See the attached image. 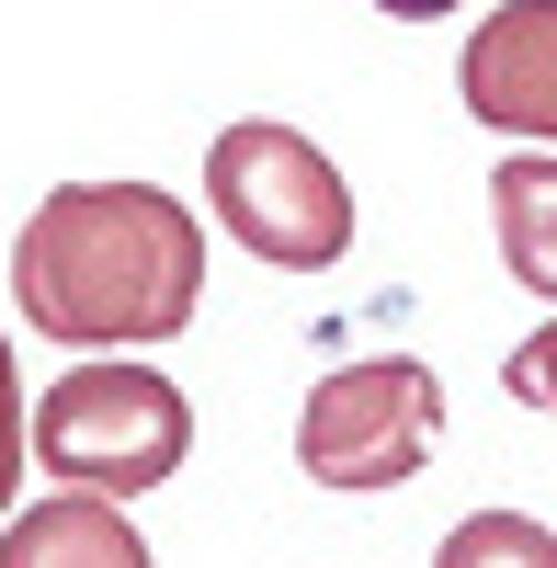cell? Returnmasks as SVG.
Listing matches in <instances>:
<instances>
[{
    "label": "cell",
    "mask_w": 557,
    "mask_h": 568,
    "mask_svg": "<svg viewBox=\"0 0 557 568\" xmlns=\"http://www.w3.org/2000/svg\"><path fill=\"white\" fill-rule=\"evenodd\" d=\"M0 568H160V557H149V535H136L114 500L58 489V500H34V511L0 524Z\"/></svg>",
    "instance_id": "8992f818"
},
{
    "label": "cell",
    "mask_w": 557,
    "mask_h": 568,
    "mask_svg": "<svg viewBox=\"0 0 557 568\" xmlns=\"http://www.w3.org/2000/svg\"><path fill=\"white\" fill-rule=\"evenodd\" d=\"M500 387H513L524 409H546V420H557V318L513 342V364H500Z\"/></svg>",
    "instance_id": "30bf717a"
},
{
    "label": "cell",
    "mask_w": 557,
    "mask_h": 568,
    "mask_svg": "<svg viewBox=\"0 0 557 568\" xmlns=\"http://www.w3.org/2000/svg\"><path fill=\"white\" fill-rule=\"evenodd\" d=\"M455 103L500 136H524V149H557V0L478 12L467 58H455Z\"/></svg>",
    "instance_id": "5b68a950"
},
{
    "label": "cell",
    "mask_w": 557,
    "mask_h": 568,
    "mask_svg": "<svg viewBox=\"0 0 557 568\" xmlns=\"http://www.w3.org/2000/svg\"><path fill=\"white\" fill-rule=\"evenodd\" d=\"M433 568H557V535L535 511H467V524L433 546Z\"/></svg>",
    "instance_id": "ba28073f"
},
{
    "label": "cell",
    "mask_w": 557,
    "mask_h": 568,
    "mask_svg": "<svg viewBox=\"0 0 557 568\" xmlns=\"http://www.w3.org/2000/svg\"><path fill=\"white\" fill-rule=\"evenodd\" d=\"M489 240H500V273L557 307V149H513L489 171Z\"/></svg>",
    "instance_id": "52a82bcc"
},
{
    "label": "cell",
    "mask_w": 557,
    "mask_h": 568,
    "mask_svg": "<svg viewBox=\"0 0 557 568\" xmlns=\"http://www.w3.org/2000/svg\"><path fill=\"white\" fill-rule=\"evenodd\" d=\"M205 205H216L227 240H240L251 262H273V273H331L353 251V182L331 171L318 136L273 125V114L227 125L205 149Z\"/></svg>",
    "instance_id": "3957f363"
},
{
    "label": "cell",
    "mask_w": 557,
    "mask_h": 568,
    "mask_svg": "<svg viewBox=\"0 0 557 568\" xmlns=\"http://www.w3.org/2000/svg\"><path fill=\"white\" fill-rule=\"evenodd\" d=\"M34 444V420H23V364H12V329H0V524H12V500H23V455Z\"/></svg>",
    "instance_id": "9c48e42d"
},
{
    "label": "cell",
    "mask_w": 557,
    "mask_h": 568,
    "mask_svg": "<svg viewBox=\"0 0 557 568\" xmlns=\"http://www.w3.org/2000/svg\"><path fill=\"white\" fill-rule=\"evenodd\" d=\"M444 444V375L409 364V353H364V364H331L296 409V466L318 489H398L422 478Z\"/></svg>",
    "instance_id": "277c9868"
},
{
    "label": "cell",
    "mask_w": 557,
    "mask_h": 568,
    "mask_svg": "<svg viewBox=\"0 0 557 568\" xmlns=\"http://www.w3.org/2000/svg\"><path fill=\"white\" fill-rule=\"evenodd\" d=\"M23 329L58 353H149L205 307V216L171 182H58L12 240Z\"/></svg>",
    "instance_id": "6da1fadb"
},
{
    "label": "cell",
    "mask_w": 557,
    "mask_h": 568,
    "mask_svg": "<svg viewBox=\"0 0 557 568\" xmlns=\"http://www.w3.org/2000/svg\"><path fill=\"white\" fill-rule=\"evenodd\" d=\"M194 455V398L160 364H69L34 398V466L80 500H149L160 478H182Z\"/></svg>",
    "instance_id": "7a4b0ae2"
}]
</instances>
